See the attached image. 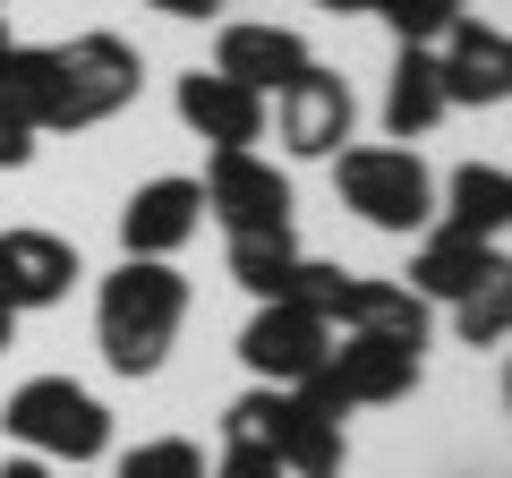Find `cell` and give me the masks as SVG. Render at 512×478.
Returning a JSON list of instances; mask_svg holds the SVG:
<instances>
[{"label": "cell", "mask_w": 512, "mask_h": 478, "mask_svg": "<svg viewBox=\"0 0 512 478\" xmlns=\"http://www.w3.org/2000/svg\"><path fill=\"white\" fill-rule=\"evenodd\" d=\"M188 325V274L163 257H120L94 291V333H103L111 376H154Z\"/></svg>", "instance_id": "6da1fadb"}, {"label": "cell", "mask_w": 512, "mask_h": 478, "mask_svg": "<svg viewBox=\"0 0 512 478\" xmlns=\"http://www.w3.org/2000/svg\"><path fill=\"white\" fill-rule=\"evenodd\" d=\"M137 86H146V60L120 35L43 43V120L35 129H103L111 111L137 103Z\"/></svg>", "instance_id": "7a4b0ae2"}, {"label": "cell", "mask_w": 512, "mask_h": 478, "mask_svg": "<svg viewBox=\"0 0 512 478\" xmlns=\"http://www.w3.org/2000/svg\"><path fill=\"white\" fill-rule=\"evenodd\" d=\"M333 188L367 231H427L436 222V171L419 163V146H342L333 154Z\"/></svg>", "instance_id": "3957f363"}, {"label": "cell", "mask_w": 512, "mask_h": 478, "mask_svg": "<svg viewBox=\"0 0 512 478\" xmlns=\"http://www.w3.org/2000/svg\"><path fill=\"white\" fill-rule=\"evenodd\" d=\"M0 427L26 444L35 461H103L111 453V410L94 402L77 376H26L18 393H9V410H0Z\"/></svg>", "instance_id": "277c9868"}, {"label": "cell", "mask_w": 512, "mask_h": 478, "mask_svg": "<svg viewBox=\"0 0 512 478\" xmlns=\"http://www.w3.org/2000/svg\"><path fill=\"white\" fill-rule=\"evenodd\" d=\"M427 342H402V333H333V350H325V368L308 376L316 393H325L333 410H384V402H410L419 393V376H427V359H419Z\"/></svg>", "instance_id": "5b68a950"}, {"label": "cell", "mask_w": 512, "mask_h": 478, "mask_svg": "<svg viewBox=\"0 0 512 478\" xmlns=\"http://www.w3.org/2000/svg\"><path fill=\"white\" fill-rule=\"evenodd\" d=\"M197 197H205V214L222 222V239H248V231H291V214H299L291 171H274L256 146H222L214 163H205Z\"/></svg>", "instance_id": "8992f818"}, {"label": "cell", "mask_w": 512, "mask_h": 478, "mask_svg": "<svg viewBox=\"0 0 512 478\" xmlns=\"http://www.w3.org/2000/svg\"><path fill=\"white\" fill-rule=\"evenodd\" d=\"M265 453L282 461V478H342L350 427L316 385H274V419H265Z\"/></svg>", "instance_id": "52a82bcc"}, {"label": "cell", "mask_w": 512, "mask_h": 478, "mask_svg": "<svg viewBox=\"0 0 512 478\" xmlns=\"http://www.w3.org/2000/svg\"><path fill=\"white\" fill-rule=\"evenodd\" d=\"M265 111H274L282 146H291V154H308V163H333V154L350 146V120H359L350 86L325 69V60H308V69H299V77H291V86H282Z\"/></svg>", "instance_id": "ba28073f"}, {"label": "cell", "mask_w": 512, "mask_h": 478, "mask_svg": "<svg viewBox=\"0 0 512 478\" xmlns=\"http://www.w3.org/2000/svg\"><path fill=\"white\" fill-rule=\"evenodd\" d=\"M325 350H333V325L308 316V308H291V299H265L248 316V333H239V359H248L256 385H308L325 368Z\"/></svg>", "instance_id": "9c48e42d"}, {"label": "cell", "mask_w": 512, "mask_h": 478, "mask_svg": "<svg viewBox=\"0 0 512 478\" xmlns=\"http://www.w3.org/2000/svg\"><path fill=\"white\" fill-rule=\"evenodd\" d=\"M436 77H444V111H495L512 94V35L453 18L436 35Z\"/></svg>", "instance_id": "30bf717a"}, {"label": "cell", "mask_w": 512, "mask_h": 478, "mask_svg": "<svg viewBox=\"0 0 512 478\" xmlns=\"http://www.w3.org/2000/svg\"><path fill=\"white\" fill-rule=\"evenodd\" d=\"M77 282H86V265H77V248H69L60 231H35V222L0 231V308H9V316L60 308Z\"/></svg>", "instance_id": "8fae6325"}, {"label": "cell", "mask_w": 512, "mask_h": 478, "mask_svg": "<svg viewBox=\"0 0 512 478\" xmlns=\"http://www.w3.org/2000/svg\"><path fill=\"white\" fill-rule=\"evenodd\" d=\"M197 231H205V197H197V180H180V171H171V180H146L120 205V248L128 257H163L171 265Z\"/></svg>", "instance_id": "7c38bea8"}, {"label": "cell", "mask_w": 512, "mask_h": 478, "mask_svg": "<svg viewBox=\"0 0 512 478\" xmlns=\"http://www.w3.org/2000/svg\"><path fill=\"white\" fill-rule=\"evenodd\" d=\"M308 60H316V52H308V35H299V26H222V43H214V77L265 94V103H274V94L291 86Z\"/></svg>", "instance_id": "4fadbf2b"}, {"label": "cell", "mask_w": 512, "mask_h": 478, "mask_svg": "<svg viewBox=\"0 0 512 478\" xmlns=\"http://www.w3.org/2000/svg\"><path fill=\"white\" fill-rule=\"evenodd\" d=\"M504 239H461V231H427V248L410 257V291L419 299H470L478 282H504Z\"/></svg>", "instance_id": "5bb4252c"}, {"label": "cell", "mask_w": 512, "mask_h": 478, "mask_svg": "<svg viewBox=\"0 0 512 478\" xmlns=\"http://www.w3.org/2000/svg\"><path fill=\"white\" fill-rule=\"evenodd\" d=\"M180 120L205 137V146H256L265 137V94H248V86H231V77H214V69H188L180 77Z\"/></svg>", "instance_id": "9a60e30c"}, {"label": "cell", "mask_w": 512, "mask_h": 478, "mask_svg": "<svg viewBox=\"0 0 512 478\" xmlns=\"http://www.w3.org/2000/svg\"><path fill=\"white\" fill-rule=\"evenodd\" d=\"M444 120V77H436V43H402L393 86H384V146H419Z\"/></svg>", "instance_id": "2e32d148"}, {"label": "cell", "mask_w": 512, "mask_h": 478, "mask_svg": "<svg viewBox=\"0 0 512 478\" xmlns=\"http://www.w3.org/2000/svg\"><path fill=\"white\" fill-rule=\"evenodd\" d=\"M512 222V171L504 163H461L444 180V214L436 231H461V239H504Z\"/></svg>", "instance_id": "e0dca14e"}, {"label": "cell", "mask_w": 512, "mask_h": 478, "mask_svg": "<svg viewBox=\"0 0 512 478\" xmlns=\"http://www.w3.org/2000/svg\"><path fill=\"white\" fill-rule=\"evenodd\" d=\"M291 265H299V239H291V231H248V239H231V282L256 299V308L282 299Z\"/></svg>", "instance_id": "ac0fdd59"}, {"label": "cell", "mask_w": 512, "mask_h": 478, "mask_svg": "<svg viewBox=\"0 0 512 478\" xmlns=\"http://www.w3.org/2000/svg\"><path fill=\"white\" fill-rule=\"evenodd\" d=\"M453 325H461V342H470V350H495L512 333V274L504 282H478L470 299H453Z\"/></svg>", "instance_id": "d6986e66"}, {"label": "cell", "mask_w": 512, "mask_h": 478, "mask_svg": "<svg viewBox=\"0 0 512 478\" xmlns=\"http://www.w3.org/2000/svg\"><path fill=\"white\" fill-rule=\"evenodd\" d=\"M120 478H205V453L188 436H154L137 453H120Z\"/></svg>", "instance_id": "ffe728a7"}, {"label": "cell", "mask_w": 512, "mask_h": 478, "mask_svg": "<svg viewBox=\"0 0 512 478\" xmlns=\"http://www.w3.org/2000/svg\"><path fill=\"white\" fill-rule=\"evenodd\" d=\"M367 9L393 18V35H402V43H436L444 26L461 18V0H367Z\"/></svg>", "instance_id": "44dd1931"}, {"label": "cell", "mask_w": 512, "mask_h": 478, "mask_svg": "<svg viewBox=\"0 0 512 478\" xmlns=\"http://www.w3.org/2000/svg\"><path fill=\"white\" fill-rule=\"evenodd\" d=\"M214 478H282L274 453H248V444H222V470Z\"/></svg>", "instance_id": "7402d4cb"}, {"label": "cell", "mask_w": 512, "mask_h": 478, "mask_svg": "<svg viewBox=\"0 0 512 478\" xmlns=\"http://www.w3.org/2000/svg\"><path fill=\"white\" fill-rule=\"evenodd\" d=\"M26 163H35V129L0 111V171H26Z\"/></svg>", "instance_id": "603a6c76"}, {"label": "cell", "mask_w": 512, "mask_h": 478, "mask_svg": "<svg viewBox=\"0 0 512 478\" xmlns=\"http://www.w3.org/2000/svg\"><path fill=\"white\" fill-rule=\"evenodd\" d=\"M146 9H163V18H214V9H231V0H146Z\"/></svg>", "instance_id": "cb8c5ba5"}, {"label": "cell", "mask_w": 512, "mask_h": 478, "mask_svg": "<svg viewBox=\"0 0 512 478\" xmlns=\"http://www.w3.org/2000/svg\"><path fill=\"white\" fill-rule=\"evenodd\" d=\"M0 478H60L52 461H35V453H18V461H0Z\"/></svg>", "instance_id": "d4e9b609"}, {"label": "cell", "mask_w": 512, "mask_h": 478, "mask_svg": "<svg viewBox=\"0 0 512 478\" xmlns=\"http://www.w3.org/2000/svg\"><path fill=\"white\" fill-rule=\"evenodd\" d=\"M9 342H18V316H9V308H0V350H9Z\"/></svg>", "instance_id": "484cf974"}, {"label": "cell", "mask_w": 512, "mask_h": 478, "mask_svg": "<svg viewBox=\"0 0 512 478\" xmlns=\"http://www.w3.org/2000/svg\"><path fill=\"white\" fill-rule=\"evenodd\" d=\"M316 9H333V18H350V9H367V0H316Z\"/></svg>", "instance_id": "4316f807"}, {"label": "cell", "mask_w": 512, "mask_h": 478, "mask_svg": "<svg viewBox=\"0 0 512 478\" xmlns=\"http://www.w3.org/2000/svg\"><path fill=\"white\" fill-rule=\"evenodd\" d=\"M0 60H9V26H0Z\"/></svg>", "instance_id": "83f0119b"}, {"label": "cell", "mask_w": 512, "mask_h": 478, "mask_svg": "<svg viewBox=\"0 0 512 478\" xmlns=\"http://www.w3.org/2000/svg\"><path fill=\"white\" fill-rule=\"evenodd\" d=\"M0 9H9V0H0Z\"/></svg>", "instance_id": "f1b7e54d"}]
</instances>
